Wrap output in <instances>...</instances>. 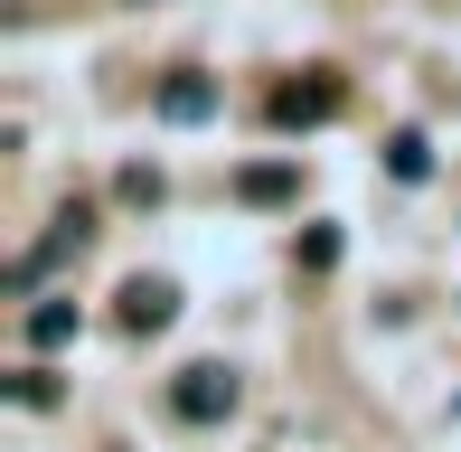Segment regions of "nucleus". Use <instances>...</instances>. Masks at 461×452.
Returning <instances> with one entry per match:
<instances>
[{
	"instance_id": "nucleus-1",
	"label": "nucleus",
	"mask_w": 461,
	"mask_h": 452,
	"mask_svg": "<svg viewBox=\"0 0 461 452\" xmlns=\"http://www.w3.org/2000/svg\"><path fill=\"white\" fill-rule=\"evenodd\" d=\"M170 415H188V424H217V415H236V367H217V358L179 367V386H170Z\"/></svg>"
},
{
	"instance_id": "nucleus-2",
	"label": "nucleus",
	"mask_w": 461,
	"mask_h": 452,
	"mask_svg": "<svg viewBox=\"0 0 461 452\" xmlns=\"http://www.w3.org/2000/svg\"><path fill=\"white\" fill-rule=\"evenodd\" d=\"M264 113H274L283 132H292V122H330V113H339V76H330V67L292 76V86H274V104H264Z\"/></svg>"
},
{
	"instance_id": "nucleus-3",
	"label": "nucleus",
	"mask_w": 461,
	"mask_h": 452,
	"mask_svg": "<svg viewBox=\"0 0 461 452\" xmlns=\"http://www.w3.org/2000/svg\"><path fill=\"white\" fill-rule=\"evenodd\" d=\"M170 312H179V293L160 274H132V283H122V330H170Z\"/></svg>"
},
{
	"instance_id": "nucleus-4",
	"label": "nucleus",
	"mask_w": 461,
	"mask_h": 452,
	"mask_svg": "<svg viewBox=\"0 0 461 452\" xmlns=\"http://www.w3.org/2000/svg\"><path fill=\"white\" fill-rule=\"evenodd\" d=\"M217 113V86H207V76H170V86H160V122H207Z\"/></svg>"
},
{
	"instance_id": "nucleus-5",
	"label": "nucleus",
	"mask_w": 461,
	"mask_h": 452,
	"mask_svg": "<svg viewBox=\"0 0 461 452\" xmlns=\"http://www.w3.org/2000/svg\"><path fill=\"white\" fill-rule=\"evenodd\" d=\"M292 189H302V179H292V160H255V170L236 179V198H255V208H283Z\"/></svg>"
},
{
	"instance_id": "nucleus-6",
	"label": "nucleus",
	"mask_w": 461,
	"mask_h": 452,
	"mask_svg": "<svg viewBox=\"0 0 461 452\" xmlns=\"http://www.w3.org/2000/svg\"><path fill=\"white\" fill-rule=\"evenodd\" d=\"M76 339V302H38L29 312V348H67Z\"/></svg>"
},
{
	"instance_id": "nucleus-7",
	"label": "nucleus",
	"mask_w": 461,
	"mask_h": 452,
	"mask_svg": "<svg viewBox=\"0 0 461 452\" xmlns=\"http://www.w3.org/2000/svg\"><path fill=\"white\" fill-rule=\"evenodd\" d=\"M386 170H395V179H424V170H433V141H424V132H395V141H386Z\"/></svg>"
},
{
	"instance_id": "nucleus-8",
	"label": "nucleus",
	"mask_w": 461,
	"mask_h": 452,
	"mask_svg": "<svg viewBox=\"0 0 461 452\" xmlns=\"http://www.w3.org/2000/svg\"><path fill=\"white\" fill-rule=\"evenodd\" d=\"M302 264H311V274H330V264H339V226H311V236H302Z\"/></svg>"
},
{
	"instance_id": "nucleus-9",
	"label": "nucleus",
	"mask_w": 461,
	"mask_h": 452,
	"mask_svg": "<svg viewBox=\"0 0 461 452\" xmlns=\"http://www.w3.org/2000/svg\"><path fill=\"white\" fill-rule=\"evenodd\" d=\"M10 396H19V405H57V377H38V367H29V377H10Z\"/></svg>"
}]
</instances>
